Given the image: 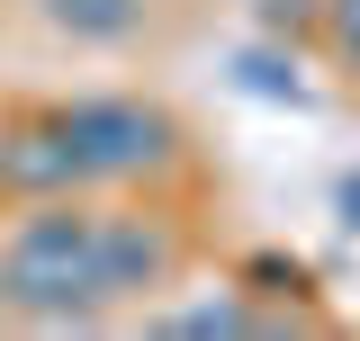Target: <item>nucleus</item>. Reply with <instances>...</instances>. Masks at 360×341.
Instances as JSON below:
<instances>
[{
  "label": "nucleus",
  "mask_w": 360,
  "mask_h": 341,
  "mask_svg": "<svg viewBox=\"0 0 360 341\" xmlns=\"http://www.w3.org/2000/svg\"><path fill=\"white\" fill-rule=\"evenodd\" d=\"M172 279H180V234L172 215H144V207L37 198L0 234V314L45 323V333L99 323Z\"/></svg>",
  "instance_id": "nucleus-1"
},
{
  "label": "nucleus",
  "mask_w": 360,
  "mask_h": 341,
  "mask_svg": "<svg viewBox=\"0 0 360 341\" xmlns=\"http://www.w3.org/2000/svg\"><path fill=\"white\" fill-rule=\"evenodd\" d=\"M54 126L72 135L82 153V180L90 189H127V180H162L180 170V117L153 108V99H117V90H90V99H63Z\"/></svg>",
  "instance_id": "nucleus-2"
},
{
  "label": "nucleus",
  "mask_w": 360,
  "mask_h": 341,
  "mask_svg": "<svg viewBox=\"0 0 360 341\" xmlns=\"http://www.w3.org/2000/svg\"><path fill=\"white\" fill-rule=\"evenodd\" d=\"M82 189H90V180H82V153H72V135L54 126V108L0 126V198L37 207V198H82Z\"/></svg>",
  "instance_id": "nucleus-3"
},
{
  "label": "nucleus",
  "mask_w": 360,
  "mask_h": 341,
  "mask_svg": "<svg viewBox=\"0 0 360 341\" xmlns=\"http://www.w3.org/2000/svg\"><path fill=\"white\" fill-rule=\"evenodd\" d=\"M153 333L162 341H243V333H270V314L252 305V288H217V297H198V305L153 314Z\"/></svg>",
  "instance_id": "nucleus-4"
},
{
  "label": "nucleus",
  "mask_w": 360,
  "mask_h": 341,
  "mask_svg": "<svg viewBox=\"0 0 360 341\" xmlns=\"http://www.w3.org/2000/svg\"><path fill=\"white\" fill-rule=\"evenodd\" d=\"M45 27H63L72 45H127L144 27V0H37Z\"/></svg>",
  "instance_id": "nucleus-5"
},
{
  "label": "nucleus",
  "mask_w": 360,
  "mask_h": 341,
  "mask_svg": "<svg viewBox=\"0 0 360 341\" xmlns=\"http://www.w3.org/2000/svg\"><path fill=\"white\" fill-rule=\"evenodd\" d=\"M234 81L252 90V99H307L297 54H279V45H243V54H234Z\"/></svg>",
  "instance_id": "nucleus-6"
},
{
  "label": "nucleus",
  "mask_w": 360,
  "mask_h": 341,
  "mask_svg": "<svg viewBox=\"0 0 360 341\" xmlns=\"http://www.w3.org/2000/svg\"><path fill=\"white\" fill-rule=\"evenodd\" d=\"M252 18H262L270 36H288V45H297L315 18H324V0H252Z\"/></svg>",
  "instance_id": "nucleus-7"
},
{
  "label": "nucleus",
  "mask_w": 360,
  "mask_h": 341,
  "mask_svg": "<svg viewBox=\"0 0 360 341\" xmlns=\"http://www.w3.org/2000/svg\"><path fill=\"white\" fill-rule=\"evenodd\" d=\"M315 27H324V45L360 72V0H324V18H315Z\"/></svg>",
  "instance_id": "nucleus-8"
},
{
  "label": "nucleus",
  "mask_w": 360,
  "mask_h": 341,
  "mask_svg": "<svg viewBox=\"0 0 360 341\" xmlns=\"http://www.w3.org/2000/svg\"><path fill=\"white\" fill-rule=\"evenodd\" d=\"M243 288H252V297H297V288H307V269H297V260H252V269H243Z\"/></svg>",
  "instance_id": "nucleus-9"
},
{
  "label": "nucleus",
  "mask_w": 360,
  "mask_h": 341,
  "mask_svg": "<svg viewBox=\"0 0 360 341\" xmlns=\"http://www.w3.org/2000/svg\"><path fill=\"white\" fill-rule=\"evenodd\" d=\"M333 225H342V234H360V170H342V180H333Z\"/></svg>",
  "instance_id": "nucleus-10"
}]
</instances>
